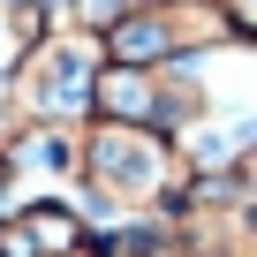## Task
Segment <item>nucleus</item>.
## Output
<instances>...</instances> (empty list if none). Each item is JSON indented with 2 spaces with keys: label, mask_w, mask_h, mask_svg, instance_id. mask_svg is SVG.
<instances>
[{
  "label": "nucleus",
  "mask_w": 257,
  "mask_h": 257,
  "mask_svg": "<svg viewBox=\"0 0 257 257\" xmlns=\"http://www.w3.org/2000/svg\"><path fill=\"white\" fill-rule=\"evenodd\" d=\"M189 174H197V159L159 128H121V121L76 128V182L91 189L98 212H167V204H182Z\"/></svg>",
  "instance_id": "nucleus-1"
},
{
  "label": "nucleus",
  "mask_w": 257,
  "mask_h": 257,
  "mask_svg": "<svg viewBox=\"0 0 257 257\" xmlns=\"http://www.w3.org/2000/svg\"><path fill=\"white\" fill-rule=\"evenodd\" d=\"M98 38H83V31H68V23H53L46 38H31L23 46V61L8 68V106H16V121L23 128H83L91 121V83H98Z\"/></svg>",
  "instance_id": "nucleus-2"
},
{
  "label": "nucleus",
  "mask_w": 257,
  "mask_h": 257,
  "mask_svg": "<svg viewBox=\"0 0 257 257\" xmlns=\"http://www.w3.org/2000/svg\"><path fill=\"white\" fill-rule=\"evenodd\" d=\"M234 46L242 38H234L219 0H144L128 23H113L98 38V53L121 68H197V61L234 53Z\"/></svg>",
  "instance_id": "nucleus-3"
},
{
  "label": "nucleus",
  "mask_w": 257,
  "mask_h": 257,
  "mask_svg": "<svg viewBox=\"0 0 257 257\" xmlns=\"http://www.w3.org/2000/svg\"><path fill=\"white\" fill-rule=\"evenodd\" d=\"M0 257H98V234L76 204H16L0 219Z\"/></svg>",
  "instance_id": "nucleus-4"
},
{
  "label": "nucleus",
  "mask_w": 257,
  "mask_h": 257,
  "mask_svg": "<svg viewBox=\"0 0 257 257\" xmlns=\"http://www.w3.org/2000/svg\"><path fill=\"white\" fill-rule=\"evenodd\" d=\"M144 0H61V16L53 23H68V31H83V38H106L113 23H128Z\"/></svg>",
  "instance_id": "nucleus-5"
},
{
  "label": "nucleus",
  "mask_w": 257,
  "mask_h": 257,
  "mask_svg": "<svg viewBox=\"0 0 257 257\" xmlns=\"http://www.w3.org/2000/svg\"><path fill=\"white\" fill-rule=\"evenodd\" d=\"M249 167H257V121H249Z\"/></svg>",
  "instance_id": "nucleus-6"
}]
</instances>
